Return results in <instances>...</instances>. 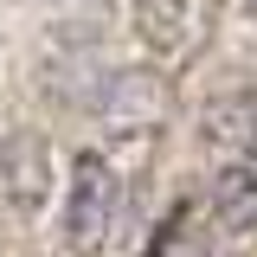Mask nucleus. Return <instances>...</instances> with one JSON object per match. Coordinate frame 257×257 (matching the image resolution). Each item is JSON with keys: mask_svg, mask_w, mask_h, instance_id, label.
<instances>
[{"mask_svg": "<svg viewBox=\"0 0 257 257\" xmlns=\"http://www.w3.org/2000/svg\"><path fill=\"white\" fill-rule=\"evenodd\" d=\"M122 219V174L103 155H77L71 161V187H64V238L77 251H96Z\"/></svg>", "mask_w": 257, "mask_h": 257, "instance_id": "f257e3e1", "label": "nucleus"}, {"mask_svg": "<svg viewBox=\"0 0 257 257\" xmlns=\"http://www.w3.org/2000/svg\"><path fill=\"white\" fill-rule=\"evenodd\" d=\"M90 109L109 135H148L167 122V77L161 71H103V84L90 90Z\"/></svg>", "mask_w": 257, "mask_h": 257, "instance_id": "f03ea898", "label": "nucleus"}, {"mask_svg": "<svg viewBox=\"0 0 257 257\" xmlns=\"http://www.w3.org/2000/svg\"><path fill=\"white\" fill-rule=\"evenodd\" d=\"M0 193H7V206L26 212V219L52 199V142H45L39 128H13V135L0 142Z\"/></svg>", "mask_w": 257, "mask_h": 257, "instance_id": "7ed1b4c3", "label": "nucleus"}, {"mask_svg": "<svg viewBox=\"0 0 257 257\" xmlns=\"http://www.w3.org/2000/svg\"><path fill=\"white\" fill-rule=\"evenodd\" d=\"M128 26H135V45L148 58H180L199 32V0H135Z\"/></svg>", "mask_w": 257, "mask_h": 257, "instance_id": "20e7f679", "label": "nucleus"}, {"mask_svg": "<svg viewBox=\"0 0 257 257\" xmlns=\"http://www.w3.org/2000/svg\"><path fill=\"white\" fill-rule=\"evenodd\" d=\"M212 219H219V231H257V167L251 161H231V167H219L212 174Z\"/></svg>", "mask_w": 257, "mask_h": 257, "instance_id": "39448f33", "label": "nucleus"}, {"mask_svg": "<svg viewBox=\"0 0 257 257\" xmlns=\"http://www.w3.org/2000/svg\"><path fill=\"white\" fill-rule=\"evenodd\" d=\"M251 167H257V122H251Z\"/></svg>", "mask_w": 257, "mask_h": 257, "instance_id": "423d86ee", "label": "nucleus"}, {"mask_svg": "<svg viewBox=\"0 0 257 257\" xmlns=\"http://www.w3.org/2000/svg\"><path fill=\"white\" fill-rule=\"evenodd\" d=\"M238 7H244V13H251V20H257V0H238Z\"/></svg>", "mask_w": 257, "mask_h": 257, "instance_id": "0eeeda50", "label": "nucleus"}]
</instances>
